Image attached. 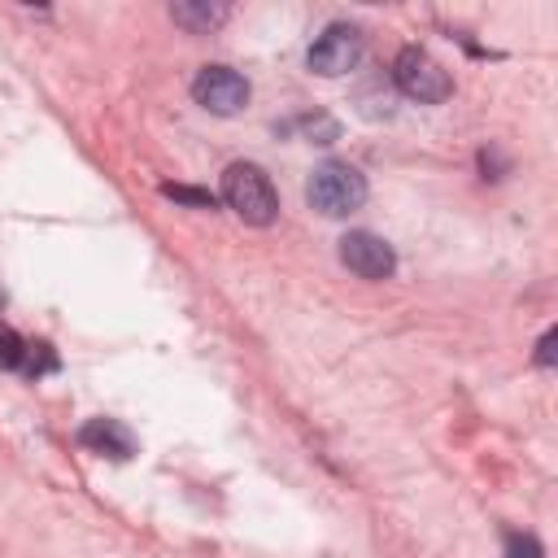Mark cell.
Listing matches in <instances>:
<instances>
[{
	"label": "cell",
	"instance_id": "1",
	"mask_svg": "<svg viewBox=\"0 0 558 558\" xmlns=\"http://www.w3.org/2000/svg\"><path fill=\"white\" fill-rule=\"evenodd\" d=\"M222 201L248 227H270L279 218V192H275L270 174L253 161H231L222 170Z\"/></svg>",
	"mask_w": 558,
	"mask_h": 558
},
{
	"label": "cell",
	"instance_id": "2",
	"mask_svg": "<svg viewBox=\"0 0 558 558\" xmlns=\"http://www.w3.org/2000/svg\"><path fill=\"white\" fill-rule=\"evenodd\" d=\"M305 201L323 218H349L366 205V179L349 161H323L305 183Z\"/></svg>",
	"mask_w": 558,
	"mask_h": 558
},
{
	"label": "cell",
	"instance_id": "3",
	"mask_svg": "<svg viewBox=\"0 0 558 558\" xmlns=\"http://www.w3.org/2000/svg\"><path fill=\"white\" fill-rule=\"evenodd\" d=\"M392 83H397L401 96H410V100H418V105H440V100H449V92H453L449 70H445L427 48H418V44H410V48L397 52V61H392Z\"/></svg>",
	"mask_w": 558,
	"mask_h": 558
},
{
	"label": "cell",
	"instance_id": "4",
	"mask_svg": "<svg viewBox=\"0 0 558 558\" xmlns=\"http://www.w3.org/2000/svg\"><path fill=\"white\" fill-rule=\"evenodd\" d=\"M248 96H253L248 78H244L240 70H231V65H205V70H196V78H192V100H196L201 109L218 113V118H235V113L248 105Z\"/></svg>",
	"mask_w": 558,
	"mask_h": 558
},
{
	"label": "cell",
	"instance_id": "5",
	"mask_svg": "<svg viewBox=\"0 0 558 558\" xmlns=\"http://www.w3.org/2000/svg\"><path fill=\"white\" fill-rule=\"evenodd\" d=\"M310 70L314 74H327V78H336V74H349L357 61H362V31L357 26H349V22H331L314 44H310Z\"/></svg>",
	"mask_w": 558,
	"mask_h": 558
},
{
	"label": "cell",
	"instance_id": "6",
	"mask_svg": "<svg viewBox=\"0 0 558 558\" xmlns=\"http://www.w3.org/2000/svg\"><path fill=\"white\" fill-rule=\"evenodd\" d=\"M340 262L357 279H392V270H397L392 244L384 235H375V231H349V235H340Z\"/></svg>",
	"mask_w": 558,
	"mask_h": 558
},
{
	"label": "cell",
	"instance_id": "7",
	"mask_svg": "<svg viewBox=\"0 0 558 558\" xmlns=\"http://www.w3.org/2000/svg\"><path fill=\"white\" fill-rule=\"evenodd\" d=\"M78 445L100 453V458H113V462H126L135 453V436L118 423V418H92L78 427Z\"/></svg>",
	"mask_w": 558,
	"mask_h": 558
},
{
	"label": "cell",
	"instance_id": "8",
	"mask_svg": "<svg viewBox=\"0 0 558 558\" xmlns=\"http://www.w3.org/2000/svg\"><path fill=\"white\" fill-rule=\"evenodd\" d=\"M170 17L183 26V31H192V35H209L222 17H227V4H209V0H183V4H174L170 9Z\"/></svg>",
	"mask_w": 558,
	"mask_h": 558
},
{
	"label": "cell",
	"instance_id": "9",
	"mask_svg": "<svg viewBox=\"0 0 558 558\" xmlns=\"http://www.w3.org/2000/svg\"><path fill=\"white\" fill-rule=\"evenodd\" d=\"M22 362H26V344H22V336H17L13 327L0 323V366H4V371H17Z\"/></svg>",
	"mask_w": 558,
	"mask_h": 558
},
{
	"label": "cell",
	"instance_id": "10",
	"mask_svg": "<svg viewBox=\"0 0 558 558\" xmlns=\"http://www.w3.org/2000/svg\"><path fill=\"white\" fill-rule=\"evenodd\" d=\"M506 558H545V549L532 532H506Z\"/></svg>",
	"mask_w": 558,
	"mask_h": 558
},
{
	"label": "cell",
	"instance_id": "11",
	"mask_svg": "<svg viewBox=\"0 0 558 558\" xmlns=\"http://www.w3.org/2000/svg\"><path fill=\"white\" fill-rule=\"evenodd\" d=\"M161 192H166L170 201H187V205H196V209H214V205H218L214 192H196V187H179V183H166Z\"/></svg>",
	"mask_w": 558,
	"mask_h": 558
},
{
	"label": "cell",
	"instance_id": "12",
	"mask_svg": "<svg viewBox=\"0 0 558 558\" xmlns=\"http://www.w3.org/2000/svg\"><path fill=\"white\" fill-rule=\"evenodd\" d=\"M52 366H57V357L48 353V344H26V362H22L26 375H44V371H52Z\"/></svg>",
	"mask_w": 558,
	"mask_h": 558
},
{
	"label": "cell",
	"instance_id": "13",
	"mask_svg": "<svg viewBox=\"0 0 558 558\" xmlns=\"http://www.w3.org/2000/svg\"><path fill=\"white\" fill-rule=\"evenodd\" d=\"M554 344H558V331L549 327L541 340H536V366H554L558 362V353H554Z\"/></svg>",
	"mask_w": 558,
	"mask_h": 558
}]
</instances>
